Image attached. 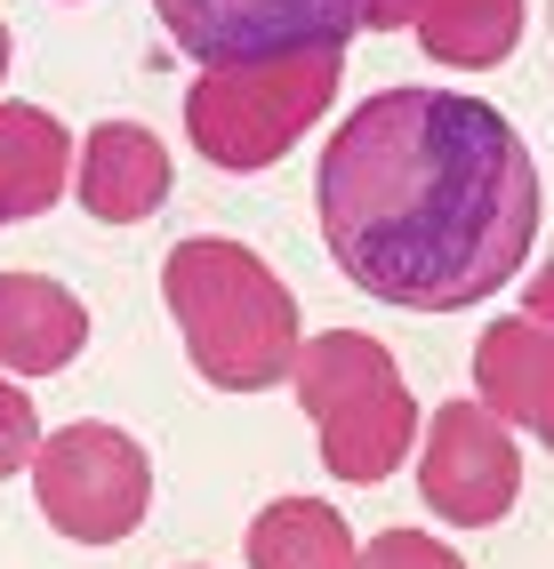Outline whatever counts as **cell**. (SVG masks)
Listing matches in <instances>:
<instances>
[{
  "label": "cell",
  "mask_w": 554,
  "mask_h": 569,
  "mask_svg": "<svg viewBox=\"0 0 554 569\" xmlns=\"http://www.w3.org/2000/svg\"><path fill=\"white\" fill-rule=\"evenodd\" d=\"M249 561L257 569H354V538L321 506H281L249 529Z\"/></svg>",
  "instance_id": "277c9868"
},
{
  "label": "cell",
  "mask_w": 554,
  "mask_h": 569,
  "mask_svg": "<svg viewBox=\"0 0 554 569\" xmlns=\"http://www.w3.org/2000/svg\"><path fill=\"white\" fill-rule=\"evenodd\" d=\"M24 449H32V409L17 393H0V481L24 466Z\"/></svg>",
  "instance_id": "5b68a950"
},
{
  "label": "cell",
  "mask_w": 554,
  "mask_h": 569,
  "mask_svg": "<svg viewBox=\"0 0 554 569\" xmlns=\"http://www.w3.org/2000/svg\"><path fill=\"white\" fill-rule=\"evenodd\" d=\"M145 498H154V473L121 433H97V426H72L49 441L41 458V506L65 538L81 546H113L121 529L145 521Z\"/></svg>",
  "instance_id": "3957f363"
},
{
  "label": "cell",
  "mask_w": 554,
  "mask_h": 569,
  "mask_svg": "<svg viewBox=\"0 0 554 569\" xmlns=\"http://www.w3.org/2000/svg\"><path fill=\"white\" fill-rule=\"evenodd\" d=\"M369 569H458V561L442 553V546H426V538H386Z\"/></svg>",
  "instance_id": "8992f818"
},
{
  "label": "cell",
  "mask_w": 554,
  "mask_h": 569,
  "mask_svg": "<svg viewBox=\"0 0 554 569\" xmlns=\"http://www.w3.org/2000/svg\"><path fill=\"white\" fill-rule=\"evenodd\" d=\"M338 273L402 313H466L538 249L546 184L523 129L458 89L362 97L314 169Z\"/></svg>",
  "instance_id": "6da1fadb"
},
{
  "label": "cell",
  "mask_w": 554,
  "mask_h": 569,
  "mask_svg": "<svg viewBox=\"0 0 554 569\" xmlns=\"http://www.w3.org/2000/svg\"><path fill=\"white\" fill-rule=\"evenodd\" d=\"M185 57L201 64H281L346 49L369 0H154Z\"/></svg>",
  "instance_id": "7a4b0ae2"
}]
</instances>
